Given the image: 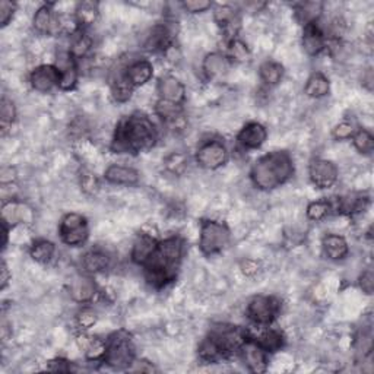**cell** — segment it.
<instances>
[{
  "mask_svg": "<svg viewBox=\"0 0 374 374\" xmlns=\"http://www.w3.org/2000/svg\"><path fill=\"white\" fill-rule=\"evenodd\" d=\"M283 304L273 295H254L246 307L249 320L257 326H271L278 319Z\"/></svg>",
  "mask_w": 374,
  "mask_h": 374,
  "instance_id": "obj_8",
  "label": "cell"
},
{
  "mask_svg": "<svg viewBox=\"0 0 374 374\" xmlns=\"http://www.w3.org/2000/svg\"><path fill=\"white\" fill-rule=\"evenodd\" d=\"M331 214H332V205H331V200H327V199L313 200L306 208V215L313 222H320L326 220Z\"/></svg>",
  "mask_w": 374,
  "mask_h": 374,
  "instance_id": "obj_43",
  "label": "cell"
},
{
  "mask_svg": "<svg viewBox=\"0 0 374 374\" xmlns=\"http://www.w3.org/2000/svg\"><path fill=\"white\" fill-rule=\"evenodd\" d=\"M231 242V231L225 222L217 220H202L199 230V251L205 257L222 253Z\"/></svg>",
  "mask_w": 374,
  "mask_h": 374,
  "instance_id": "obj_5",
  "label": "cell"
},
{
  "mask_svg": "<svg viewBox=\"0 0 374 374\" xmlns=\"http://www.w3.org/2000/svg\"><path fill=\"white\" fill-rule=\"evenodd\" d=\"M295 174V164L288 151H271L257 158L250 169V181L257 191L272 192L287 184Z\"/></svg>",
  "mask_w": 374,
  "mask_h": 374,
  "instance_id": "obj_3",
  "label": "cell"
},
{
  "mask_svg": "<svg viewBox=\"0 0 374 374\" xmlns=\"http://www.w3.org/2000/svg\"><path fill=\"white\" fill-rule=\"evenodd\" d=\"M331 92V81L323 72H313L304 85V94L309 98L320 100L329 96Z\"/></svg>",
  "mask_w": 374,
  "mask_h": 374,
  "instance_id": "obj_33",
  "label": "cell"
},
{
  "mask_svg": "<svg viewBox=\"0 0 374 374\" xmlns=\"http://www.w3.org/2000/svg\"><path fill=\"white\" fill-rule=\"evenodd\" d=\"M104 180L113 186L133 187L139 184L140 174L133 167L120 166V164H111L104 171Z\"/></svg>",
  "mask_w": 374,
  "mask_h": 374,
  "instance_id": "obj_24",
  "label": "cell"
},
{
  "mask_svg": "<svg viewBox=\"0 0 374 374\" xmlns=\"http://www.w3.org/2000/svg\"><path fill=\"white\" fill-rule=\"evenodd\" d=\"M309 178L316 189L326 191L334 187L339 178L336 164L331 159L313 158L309 164Z\"/></svg>",
  "mask_w": 374,
  "mask_h": 374,
  "instance_id": "obj_11",
  "label": "cell"
},
{
  "mask_svg": "<svg viewBox=\"0 0 374 374\" xmlns=\"http://www.w3.org/2000/svg\"><path fill=\"white\" fill-rule=\"evenodd\" d=\"M236 139L244 151L261 149L268 140V129L259 122H249L240 129Z\"/></svg>",
  "mask_w": 374,
  "mask_h": 374,
  "instance_id": "obj_19",
  "label": "cell"
},
{
  "mask_svg": "<svg viewBox=\"0 0 374 374\" xmlns=\"http://www.w3.org/2000/svg\"><path fill=\"white\" fill-rule=\"evenodd\" d=\"M254 339L261 344V346L268 354L278 353V351L283 349L285 345V335L280 329L272 327V324L266 326V329L262 331L257 336H254Z\"/></svg>",
  "mask_w": 374,
  "mask_h": 374,
  "instance_id": "obj_34",
  "label": "cell"
},
{
  "mask_svg": "<svg viewBox=\"0 0 374 374\" xmlns=\"http://www.w3.org/2000/svg\"><path fill=\"white\" fill-rule=\"evenodd\" d=\"M123 69L125 75L128 76L129 82L133 85L135 89L147 85L154 78V66L147 59H136L129 64L123 66Z\"/></svg>",
  "mask_w": 374,
  "mask_h": 374,
  "instance_id": "obj_25",
  "label": "cell"
},
{
  "mask_svg": "<svg viewBox=\"0 0 374 374\" xmlns=\"http://www.w3.org/2000/svg\"><path fill=\"white\" fill-rule=\"evenodd\" d=\"M2 230H4V249L8 247V243H9V231L12 230L9 225L4 224L2 222Z\"/></svg>",
  "mask_w": 374,
  "mask_h": 374,
  "instance_id": "obj_55",
  "label": "cell"
},
{
  "mask_svg": "<svg viewBox=\"0 0 374 374\" xmlns=\"http://www.w3.org/2000/svg\"><path fill=\"white\" fill-rule=\"evenodd\" d=\"M198 356H199V360L206 364H215V363L225 360L221 353V349L209 335H206V338L199 344Z\"/></svg>",
  "mask_w": 374,
  "mask_h": 374,
  "instance_id": "obj_39",
  "label": "cell"
},
{
  "mask_svg": "<svg viewBox=\"0 0 374 374\" xmlns=\"http://www.w3.org/2000/svg\"><path fill=\"white\" fill-rule=\"evenodd\" d=\"M74 18L81 30H88L100 18V5L97 2H92V0H84V2L76 5Z\"/></svg>",
  "mask_w": 374,
  "mask_h": 374,
  "instance_id": "obj_32",
  "label": "cell"
},
{
  "mask_svg": "<svg viewBox=\"0 0 374 374\" xmlns=\"http://www.w3.org/2000/svg\"><path fill=\"white\" fill-rule=\"evenodd\" d=\"M159 139V130L144 111H133L115 125L110 151L114 154L137 155L152 149Z\"/></svg>",
  "mask_w": 374,
  "mask_h": 374,
  "instance_id": "obj_1",
  "label": "cell"
},
{
  "mask_svg": "<svg viewBox=\"0 0 374 374\" xmlns=\"http://www.w3.org/2000/svg\"><path fill=\"white\" fill-rule=\"evenodd\" d=\"M16 180V171L12 167H4L2 171H0V183L2 186L12 184Z\"/></svg>",
  "mask_w": 374,
  "mask_h": 374,
  "instance_id": "obj_54",
  "label": "cell"
},
{
  "mask_svg": "<svg viewBox=\"0 0 374 374\" xmlns=\"http://www.w3.org/2000/svg\"><path fill=\"white\" fill-rule=\"evenodd\" d=\"M79 186H81V191L86 196H96L101 189V181L96 174L85 170L79 176Z\"/></svg>",
  "mask_w": 374,
  "mask_h": 374,
  "instance_id": "obj_46",
  "label": "cell"
},
{
  "mask_svg": "<svg viewBox=\"0 0 374 374\" xmlns=\"http://www.w3.org/2000/svg\"><path fill=\"white\" fill-rule=\"evenodd\" d=\"M186 243L178 236L159 239L155 250L142 266L147 283L154 288H164L174 283L183 264Z\"/></svg>",
  "mask_w": 374,
  "mask_h": 374,
  "instance_id": "obj_2",
  "label": "cell"
},
{
  "mask_svg": "<svg viewBox=\"0 0 374 374\" xmlns=\"http://www.w3.org/2000/svg\"><path fill=\"white\" fill-rule=\"evenodd\" d=\"M60 242L69 247H81L89 239L88 220L78 212L63 215L59 224Z\"/></svg>",
  "mask_w": 374,
  "mask_h": 374,
  "instance_id": "obj_9",
  "label": "cell"
},
{
  "mask_svg": "<svg viewBox=\"0 0 374 374\" xmlns=\"http://www.w3.org/2000/svg\"><path fill=\"white\" fill-rule=\"evenodd\" d=\"M94 47V40L88 34V30H78L74 35H70L69 41V52L74 56V59L81 64L82 60L88 59L89 53L92 52Z\"/></svg>",
  "mask_w": 374,
  "mask_h": 374,
  "instance_id": "obj_31",
  "label": "cell"
},
{
  "mask_svg": "<svg viewBox=\"0 0 374 374\" xmlns=\"http://www.w3.org/2000/svg\"><path fill=\"white\" fill-rule=\"evenodd\" d=\"M47 370L55 371V373H69L74 370V366H72V361H69L62 357H56L47 363Z\"/></svg>",
  "mask_w": 374,
  "mask_h": 374,
  "instance_id": "obj_51",
  "label": "cell"
},
{
  "mask_svg": "<svg viewBox=\"0 0 374 374\" xmlns=\"http://www.w3.org/2000/svg\"><path fill=\"white\" fill-rule=\"evenodd\" d=\"M56 254V244L47 239H38L30 246L31 259L40 265H47L53 261Z\"/></svg>",
  "mask_w": 374,
  "mask_h": 374,
  "instance_id": "obj_37",
  "label": "cell"
},
{
  "mask_svg": "<svg viewBox=\"0 0 374 374\" xmlns=\"http://www.w3.org/2000/svg\"><path fill=\"white\" fill-rule=\"evenodd\" d=\"M322 250L327 259L332 262H341L346 259L349 253V244L344 236L339 234H326L322 239Z\"/></svg>",
  "mask_w": 374,
  "mask_h": 374,
  "instance_id": "obj_28",
  "label": "cell"
},
{
  "mask_svg": "<svg viewBox=\"0 0 374 374\" xmlns=\"http://www.w3.org/2000/svg\"><path fill=\"white\" fill-rule=\"evenodd\" d=\"M158 100L184 106L186 101V85L176 76H161L157 85Z\"/></svg>",
  "mask_w": 374,
  "mask_h": 374,
  "instance_id": "obj_20",
  "label": "cell"
},
{
  "mask_svg": "<svg viewBox=\"0 0 374 374\" xmlns=\"http://www.w3.org/2000/svg\"><path fill=\"white\" fill-rule=\"evenodd\" d=\"M97 322H98V314L89 306H84L75 314V323L79 327V331H84V332L89 331L91 327L96 326Z\"/></svg>",
  "mask_w": 374,
  "mask_h": 374,
  "instance_id": "obj_45",
  "label": "cell"
},
{
  "mask_svg": "<svg viewBox=\"0 0 374 374\" xmlns=\"http://www.w3.org/2000/svg\"><path fill=\"white\" fill-rule=\"evenodd\" d=\"M231 66L230 59L225 53L212 52L208 53L202 62V72L208 81H214L225 76Z\"/></svg>",
  "mask_w": 374,
  "mask_h": 374,
  "instance_id": "obj_26",
  "label": "cell"
},
{
  "mask_svg": "<svg viewBox=\"0 0 374 374\" xmlns=\"http://www.w3.org/2000/svg\"><path fill=\"white\" fill-rule=\"evenodd\" d=\"M16 4L11 0H0V27L6 28L16 12Z\"/></svg>",
  "mask_w": 374,
  "mask_h": 374,
  "instance_id": "obj_49",
  "label": "cell"
},
{
  "mask_svg": "<svg viewBox=\"0 0 374 374\" xmlns=\"http://www.w3.org/2000/svg\"><path fill=\"white\" fill-rule=\"evenodd\" d=\"M155 114L159 117L162 125L169 126L173 130H181L186 126L184 107L158 100L155 104Z\"/></svg>",
  "mask_w": 374,
  "mask_h": 374,
  "instance_id": "obj_23",
  "label": "cell"
},
{
  "mask_svg": "<svg viewBox=\"0 0 374 374\" xmlns=\"http://www.w3.org/2000/svg\"><path fill=\"white\" fill-rule=\"evenodd\" d=\"M332 212L345 217H354L363 214L370 206V196L363 193H346L331 200Z\"/></svg>",
  "mask_w": 374,
  "mask_h": 374,
  "instance_id": "obj_18",
  "label": "cell"
},
{
  "mask_svg": "<svg viewBox=\"0 0 374 374\" xmlns=\"http://www.w3.org/2000/svg\"><path fill=\"white\" fill-rule=\"evenodd\" d=\"M184 12L187 13H203L209 9L214 8V4L209 2V0H184L180 4Z\"/></svg>",
  "mask_w": 374,
  "mask_h": 374,
  "instance_id": "obj_48",
  "label": "cell"
},
{
  "mask_svg": "<svg viewBox=\"0 0 374 374\" xmlns=\"http://www.w3.org/2000/svg\"><path fill=\"white\" fill-rule=\"evenodd\" d=\"M57 69L60 70V84L59 89L60 91H74L78 85L79 81V74L81 67L79 63L74 59V56L70 55L69 49H62L57 50L56 53V63Z\"/></svg>",
  "mask_w": 374,
  "mask_h": 374,
  "instance_id": "obj_14",
  "label": "cell"
},
{
  "mask_svg": "<svg viewBox=\"0 0 374 374\" xmlns=\"http://www.w3.org/2000/svg\"><path fill=\"white\" fill-rule=\"evenodd\" d=\"M301 45H302V50L306 52V55L310 57H317L326 52L327 35L323 30L320 21L302 27Z\"/></svg>",
  "mask_w": 374,
  "mask_h": 374,
  "instance_id": "obj_16",
  "label": "cell"
},
{
  "mask_svg": "<svg viewBox=\"0 0 374 374\" xmlns=\"http://www.w3.org/2000/svg\"><path fill=\"white\" fill-rule=\"evenodd\" d=\"M81 266L86 275L103 273L111 266V257L101 249H92L82 256Z\"/></svg>",
  "mask_w": 374,
  "mask_h": 374,
  "instance_id": "obj_27",
  "label": "cell"
},
{
  "mask_svg": "<svg viewBox=\"0 0 374 374\" xmlns=\"http://www.w3.org/2000/svg\"><path fill=\"white\" fill-rule=\"evenodd\" d=\"M357 130V126L349 122V120H342L338 125H335V128L332 129V137L335 140H348L354 136Z\"/></svg>",
  "mask_w": 374,
  "mask_h": 374,
  "instance_id": "obj_47",
  "label": "cell"
},
{
  "mask_svg": "<svg viewBox=\"0 0 374 374\" xmlns=\"http://www.w3.org/2000/svg\"><path fill=\"white\" fill-rule=\"evenodd\" d=\"M358 287L367 295H371L374 293V273H373V271L370 268L360 273V276H358Z\"/></svg>",
  "mask_w": 374,
  "mask_h": 374,
  "instance_id": "obj_50",
  "label": "cell"
},
{
  "mask_svg": "<svg viewBox=\"0 0 374 374\" xmlns=\"http://www.w3.org/2000/svg\"><path fill=\"white\" fill-rule=\"evenodd\" d=\"M70 295L76 302L88 304L96 300L97 295H101V291L91 278L79 276L70 285Z\"/></svg>",
  "mask_w": 374,
  "mask_h": 374,
  "instance_id": "obj_30",
  "label": "cell"
},
{
  "mask_svg": "<svg viewBox=\"0 0 374 374\" xmlns=\"http://www.w3.org/2000/svg\"><path fill=\"white\" fill-rule=\"evenodd\" d=\"M208 335L218 345L224 358L228 360L234 356H239L240 346L250 334L247 329H244V327L218 323L214 327H210Z\"/></svg>",
  "mask_w": 374,
  "mask_h": 374,
  "instance_id": "obj_6",
  "label": "cell"
},
{
  "mask_svg": "<svg viewBox=\"0 0 374 374\" xmlns=\"http://www.w3.org/2000/svg\"><path fill=\"white\" fill-rule=\"evenodd\" d=\"M285 69L279 62L275 60H265L259 66V78L264 82L265 86L273 88L280 84V81L284 79Z\"/></svg>",
  "mask_w": 374,
  "mask_h": 374,
  "instance_id": "obj_36",
  "label": "cell"
},
{
  "mask_svg": "<svg viewBox=\"0 0 374 374\" xmlns=\"http://www.w3.org/2000/svg\"><path fill=\"white\" fill-rule=\"evenodd\" d=\"M110 91H111L113 100L119 104H125L132 98L135 88L129 82L128 76L125 75L123 67H120L119 70H115V72L113 74V76L110 79Z\"/></svg>",
  "mask_w": 374,
  "mask_h": 374,
  "instance_id": "obj_29",
  "label": "cell"
},
{
  "mask_svg": "<svg viewBox=\"0 0 374 374\" xmlns=\"http://www.w3.org/2000/svg\"><path fill=\"white\" fill-rule=\"evenodd\" d=\"M353 140L354 148L361 154V155H371L374 152V136L370 130L357 128L354 136L351 137Z\"/></svg>",
  "mask_w": 374,
  "mask_h": 374,
  "instance_id": "obj_44",
  "label": "cell"
},
{
  "mask_svg": "<svg viewBox=\"0 0 374 374\" xmlns=\"http://www.w3.org/2000/svg\"><path fill=\"white\" fill-rule=\"evenodd\" d=\"M324 5L322 2H301L294 5L295 19L301 26H309V23H316L320 21L323 15Z\"/></svg>",
  "mask_w": 374,
  "mask_h": 374,
  "instance_id": "obj_35",
  "label": "cell"
},
{
  "mask_svg": "<svg viewBox=\"0 0 374 374\" xmlns=\"http://www.w3.org/2000/svg\"><path fill=\"white\" fill-rule=\"evenodd\" d=\"M18 117V110L15 103L8 98L6 96L2 97V101H0V125H2V135L5 136L8 130L13 126Z\"/></svg>",
  "mask_w": 374,
  "mask_h": 374,
  "instance_id": "obj_40",
  "label": "cell"
},
{
  "mask_svg": "<svg viewBox=\"0 0 374 374\" xmlns=\"http://www.w3.org/2000/svg\"><path fill=\"white\" fill-rule=\"evenodd\" d=\"M227 57L231 63H247L251 60L250 47L239 37L227 41Z\"/></svg>",
  "mask_w": 374,
  "mask_h": 374,
  "instance_id": "obj_38",
  "label": "cell"
},
{
  "mask_svg": "<svg viewBox=\"0 0 374 374\" xmlns=\"http://www.w3.org/2000/svg\"><path fill=\"white\" fill-rule=\"evenodd\" d=\"M107 353L104 364L114 370H130L136 361V348L132 335L125 331H115L107 339Z\"/></svg>",
  "mask_w": 374,
  "mask_h": 374,
  "instance_id": "obj_4",
  "label": "cell"
},
{
  "mask_svg": "<svg viewBox=\"0 0 374 374\" xmlns=\"http://www.w3.org/2000/svg\"><path fill=\"white\" fill-rule=\"evenodd\" d=\"M239 356L242 357L244 366L251 373H265L269 364V354L261 346V344L249 335L243 345L240 346Z\"/></svg>",
  "mask_w": 374,
  "mask_h": 374,
  "instance_id": "obj_13",
  "label": "cell"
},
{
  "mask_svg": "<svg viewBox=\"0 0 374 374\" xmlns=\"http://www.w3.org/2000/svg\"><path fill=\"white\" fill-rule=\"evenodd\" d=\"M35 220L34 209L22 200L9 199L2 205V222L15 228L18 225H31Z\"/></svg>",
  "mask_w": 374,
  "mask_h": 374,
  "instance_id": "obj_15",
  "label": "cell"
},
{
  "mask_svg": "<svg viewBox=\"0 0 374 374\" xmlns=\"http://www.w3.org/2000/svg\"><path fill=\"white\" fill-rule=\"evenodd\" d=\"M106 353H107V341L97 336H91L89 342L84 348L85 358L91 363H103Z\"/></svg>",
  "mask_w": 374,
  "mask_h": 374,
  "instance_id": "obj_41",
  "label": "cell"
},
{
  "mask_svg": "<svg viewBox=\"0 0 374 374\" xmlns=\"http://www.w3.org/2000/svg\"><path fill=\"white\" fill-rule=\"evenodd\" d=\"M11 279H12V273L9 271L6 261L4 259L2 261V269H0V290L5 291L11 283Z\"/></svg>",
  "mask_w": 374,
  "mask_h": 374,
  "instance_id": "obj_53",
  "label": "cell"
},
{
  "mask_svg": "<svg viewBox=\"0 0 374 374\" xmlns=\"http://www.w3.org/2000/svg\"><path fill=\"white\" fill-rule=\"evenodd\" d=\"M214 9V21L225 34L227 41L236 38L240 27V18L236 8L230 5H217Z\"/></svg>",
  "mask_w": 374,
  "mask_h": 374,
  "instance_id": "obj_21",
  "label": "cell"
},
{
  "mask_svg": "<svg viewBox=\"0 0 374 374\" xmlns=\"http://www.w3.org/2000/svg\"><path fill=\"white\" fill-rule=\"evenodd\" d=\"M158 237L157 234H152L151 231H140L137 234L136 240L133 242L132 250H130V259L135 265L142 268L147 261L149 259V256L152 254V251L157 247L158 243Z\"/></svg>",
  "mask_w": 374,
  "mask_h": 374,
  "instance_id": "obj_22",
  "label": "cell"
},
{
  "mask_svg": "<svg viewBox=\"0 0 374 374\" xmlns=\"http://www.w3.org/2000/svg\"><path fill=\"white\" fill-rule=\"evenodd\" d=\"M230 159V151L220 137H208L199 144L195 152V161L200 169L218 170Z\"/></svg>",
  "mask_w": 374,
  "mask_h": 374,
  "instance_id": "obj_7",
  "label": "cell"
},
{
  "mask_svg": "<svg viewBox=\"0 0 374 374\" xmlns=\"http://www.w3.org/2000/svg\"><path fill=\"white\" fill-rule=\"evenodd\" d=\"M173 23L174 21L158 22L148 31L144 40V47L148 52L164 55L176 44L177 31Z\"/></svg>",
  "mask_w": 374,
  "mask_h": 374,
  "instance_id": "obj_10",
  "label": "cell"
},
{
  "mask_svg": "<svg viewBox=\"0 0 374 374\" xmlns=\"http://www.w3.org/2000/svg\"><path fill=\"white\" fill-rule=\"evenodd\" d=\"M240 269L243 272V275L246 276H254L259 273L261 271V264L254 261V259H243L240 262Z\"/></svg>",
  "mask_w": 374,
  "mask_h": 374,
  "instance_id": "obj_52",
  "label": "cell"
},
{
  "mask_svg": "<svg viewBox=\"0 0 374 374\" xmlns=\"http://www.w3.org/2000/svg\"><path fill=\"white\" fill-rule=\"evenodd\" d=\"M60 84V70L56 64H40L34 67L30 74V85L34 91L47 94Z\"/></svg>",
  "mask_w": 374,
  "mask_h": 374,
  "instance_id": "obj_17",
  "label": "cell"
},
{
  "mask_svg": "<svg viewBox=\"0 0 374 374\" xmlns=\"http://www.w3.org/2000/svg\"><path fill=\"white\" fill-rule=\"evenodd\" d=\"M33 28L41 35H59L63 34L62 15L55 9V4L41 5L33 16Z\"/></svg>",
  "mask_w": 374,
  "mask_h": 374,
  "instance_id": "obj_12",
  "label": "cell"
},
{
  "mask_svg": "<svg viewBox=\"0 0 374 374\" xmlns=\"http://www.w3.org/2000/svg\"><path fill=\"white\" fill-rule=\"evenodd\" d=\"M164 169L173 176H183L189 166V157L183 152H171L162 161Z\"/></svg>",
  "mask_w": 374,
  "mask_h": 374,
  "instance_id": "obj_42",
  "label": "cell"
}]
</instances>
